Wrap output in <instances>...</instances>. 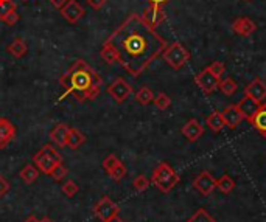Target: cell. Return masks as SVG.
<instances>
[{
    "instance_id": "obj_1",
    "label": "cell",
    "mask_w": 266,
    "mask_h": 222,
    "mask_svg": "<svg viewBox=\"0 0 266 222\" xmlns=\"http://www.w3.org/2000/svg\"><path fill=\"white\" fill-rule=\"evenodd\" d=\"M103 44L114 51L117 64L134 78H139L167 48V41L137 13L129 14Z\"/></svg>"
},
{
    "instance_id": "obj_8",
    "label": "cell",
    "mask_w": 266,
    "mask_h": 222,
    "mask_svg": "<svg viewBox=\"0 0 266 222\" xmlns=\"http://www.w3.org/2000/svg\"><path fill=\"white\" fill-rule=\"evenodd\" d=\"M108 93L112 96V99L117 103V104H122L125 103L129 95L132 93V87L128 81H125L123 78H117L109 87H108Z\"/></svg>"
},
{
    "instance_id": "obj_35",
    "label": "cell",
    "mask_w": 266,
    "mask_h": 222,
    "mask_svg": "<svg viewBox=\"0 0 266 222\" xmlns=\"http://www.w3.org/2000/svg\"><path fill=\"white\" fill-rule=\"evenodd\" d=\"M50 176H51L53 179H55V180H58V182H60V180H63V179L67 176V168H66V166H64L63 163H61V165H58L56 168L50 173Z\"/></svg>"
},
{
    "instance_id": "obj_19",
    "label": "cell",
    "mask_w": 266,
    "mask_h": 222,
    "mask_svg": "<svg viewBox=\"0 0 266 222\" xmlns=\"http://www.w3.org/2000/svg\"><path fill=\"white\" fill-rule=\"evenodd\" d=\"M7 50H8V53L11 54L13 58H17V59H21V58H24L25 54H27V51H28V47H27V44H25V41L24 39H21V37H16L8 47H7Z\"/></svg>"
},
{
    "instance_id": "obj_43",
    "label": "cell",
    "mask_w": 266,
    "mask_h": 222,
    "mask_svg": "<svg viewBox=\"0 0 266 222\" xmlns=\"http://www.w3.org/2000/svg\"><path fill=\"white\" fill-rule=\"evenodd\" d=\"M41 222H55V220H51L50 217H42V219H41Z\"/></svg>"
},
{
    "instance_id": "obj_15",
    "label": "cell",
    "mask_w": 266,
    "mask_h": 222,
    "mask_svg": "<svg viewBox=\"0 0 266 222\" xmlns=\"http://www.w3.org/2000/svg\"><path fill=\"white\" fill-rule=\"evenodd\" d=\"M255 24L249 17H238L232 24V30L238 36H251L255 31Z\"/></svg>"
},
{
    "instance_id": "obj_26",
    "label": "cell",
    "mask_w": 266,
    "mask_h": 222,
    "mask_svg": "<svg viewBox=\"0 0 266 222\" xmlns=\"http://www.w3.org/2000/svg\"><path fill=\"white\" fill-rule=\"evenodd\" d=\"M185 222H217V219L212 216L208 211H205L204 208H199L192 217H188Z\"/></svg>"
},
{
    "instance_id": "obj_25",
    "label": "cell",
    "mask_w": 266,
    "mask_h": 222,
    "mask_svg": "<svg viewBox=\"0 0 266 222\" xmlns=\"http://www.w3.org/2000/svg\"><path fill=\"white\" fill-rule=\"evenodd\" d=\"M217 188H218L221 193L229 194V193L234 191V188H235V180H234L231 176L224 174V176H221V177L217 180Z\"/></svg>"
},
{
    "instance_id": "obj_27",
    "label": "cell",
    "mask_w": 266,
    "mask_h": 222,
    "mask_svg": "<svg viewBox=\"0 0 266 222\" xmlns=\"http://www.w3.org/2000/svg\"><path fill=\"white\" fill-rule=\"evenodd\" d=\"M218 87H220L221 92H223L224 95H227V96L235 95L237 90H238V86H237V83H235L232 78H226V79L220 81V86H218Z\"/></svg>"
},
{
    "instance_id": "obj_31",
    "label": "cell",
    "mask_w": 266,
    "mask_h": 222,
    "mask_svg": "<svg viewBox=\"0 0 266 222\" xmlns=\"http://www.w3.org/2000/svg\"><path fill=\"white\" fill-rule=\"evenodd\" d=\"M61 191H63L64 196L73 197V196L80 191V187H78V184H77L75 180H67V182L61 187Z\"/></svg>"
},
{
    "instance_id": "obj_2",
    "label": "cell",
    "mask_w": 266,
    "mask_h": 222,
    "mask_svg": "<svg viewBox=\"0 0 266 222\" xmlns=\"http://www.w3.org/2000/svg\"><path fill=\"white\" fill-rule=\"evenodd\" d=\"M60 84L64 87L66 95H72L78 103H84L100 95L103 79L84 59H77L60 78Z\"/></svg>"
},
{
    "instance_id": "obj_21",
    "label": "cell",
    "mask_w": 266,
    "mask_h": 222,
    "mask_svg": "<svg viewBox=\"0 0 266 222\" xmlns=\"http://www.w3.org/2000/svg\"><path fill=\"white\" fill-rule=\"evenodd\" d=\"M84 142H86V137H84L83 132H80V131L75 129V128H70V129H69L67 145H66V146H69L70 149H78L80 146L84 145Z\"/></svg>"
},
{
    "instance_id": "obj_32",
    "label": "cell",
    "mask_w": 266,
    "mask_h": 222,
    "mask_svg": "<svg viewBox=\"0 0 266 222\" xmlns=\"http://www.w3.org/2000/svg\"><path fill=\"white\" fill-rule=\"evenodd\" d=\"M132 187H134V190L137 191V193H142V191H145L148 187H149V180L145 177V176H137L134 180H132Z\"/></svg>"
},
{
    "instance_id": "obj_6",
    "label": "cell",
    "mask_w": 266,
    "mask_h": 222,
    "mask_svg": "<svg viewBox=\"0 0 266 222\" xmlns=\"http://www.w3.org/2000/svg\"><path fill=\"white\" fill-rule=\"evenodd\" d=\"M120 208L119 205L109 197V196H103L95 205H93V214L95 217H98L101 222H108L111 219H114L116 216H119Z\"/></svg>"
},
{
    "instance_id": "obj_14",
    "label": "cell",
    "mask_w": 266,
    "mask_h": 222,
    "mask_svg": "<svg viewBox=\"0 0 266 222\" xmlns=\"http://www.w3.org/2000/svg\"><path fill=\"white\" fill-rule=\"evenodd\" d=\"M16 137V126L5 117H0V149H5Z\"/></svg>"
},
{
    "instance_id": "obj_39",
    "label": "cell",
    "mask_w": 266,
    "mask_h": 222,
    "mask_svg": "<svg viewBox=\"0 0 266 222\" xmlns=\"http://www.w3.org/2000/svg\"><path fill=\"white\" fill-rule=\"evenodd\" d=\"M50 4L55 7V8H58V10H61L66 4H67V0H50Z\"/></svg>"
},
{
    "instance_id": "obj_42",
    "label": "cell",
    "mask_w": 266,
    "mask_h": 222,
    "mask_svg": "<svg viewBox=\"0 0 266 222\" xmlns=\"http://www.w3.org/2000/svg\"><path fill=\"white\" fill-rule=\"evenodd\" d=\"M108 222H125V220H123V219H120L119 216H116L114 219H111V220H108Z\"/></svg>"
},
{
    "instance_id": "obj_29",
    "label": "cell",
    "mask_w": 266,
    "mask_h": 222,
    "mask_svg": "<svg viewBox=\"0 0 266 222\" xmlns=\"http://www.w3.org/2000/svg\"><path fill=\"white\" fill-rule=\"evenodd\" d=\"M109 174V177L112 179V180H116V182H120L125 176H126V166L122 163V162H119L114 168L108 173Z\"/></svg>"
},
{
    "instance_id": "obj_24",
    "label": "cell",
    "mask_w": 266,
    "mask_h": 222,
    "mask_svg": "<svg viewBox=\"0 0 266 222\" xmlns=\"http://www.w3.org/2000/svg\"><path fill=\"white\" fill-rule=\"evenodd\" d=\"M153 99H154V93H153V90H151L149 87H146V86L140 87V89L136 92V101H137L139 104H142V106H148L149 103H153Z\"/></svg>"
},
{
    "instance_id": "obj_22",
    "label": "cell",
    "mask_w": 266,
    "mask_h": 222,
    "mask_svg": "<svg viewBox=\"0 0 266 222\" xmlns=\"http://www.w3.org/2000/svg\"><path fill=\"white\" fill-rule=\"evenodd\" d=\"M39 173H41V171L36 168V166H33V165H25L24 168L21 170V173H19V177L22 179V182H25L27 185H30V184H33V182L37 180Z\"/></svg>"
},
{
    "instance_id": "obj_23",
    "label": "cell",
    "mask_w": 266,
    "mask_h": 222,
    "mask_svg": "<svg viewBox=\"0 0 266 222\" xmlns=\"http://www.w3.org/2000/svg\"><path fill=\"white\" fill-rule=\"evenodd\" d=\"M205 123H207V126H208L212 131H214V132H220L223 128H226L224 118H223L221 112H212V114L207 117Z\"/></svg>"
},
{
    "instance_id": "obj_10",
    "label": "cell",
    "mask_w": 266,
    "mask_h": 222,
    "mask_svg": "<svg viewBox=\"0 0 266 222\" xmlns=\"http://www.w3.org/2000/svg\"><path fill=\"white\" fill-rule=\"evenodd\" d=\"M223 118H224V125L226 128L229 129H235L243 120H244V114H243V110L240 109L238 104H231L227 106L223 112H221Z\"/></svg>"
},
{
    "instance_id": "obj_38",
    "label": "cell",
    "mask_w": 266,
    "mask_h": 222,
    "mask_svg": "<svg viewBox=\"0 0 266 222\" xmlns=\"http://www.w3.org/2000/svg\"><path fill=\"white\" fill-rule=\"evenodd\" d=\"M106 4H108V0H87V5L93 10H100L103 8Z\"/></svg>"
},
{
    "instance_id": "obj_12",
    "label": "cell",
    "mask_w": 266,
    "mask_h": 222,
    "mask_svg": "<svg viewBox=\"0 0 266 222\" xmlns=\"http://www.w3.org/2000/svg\"><path fill=\"white\" fill-rule=\"evenodd\" d=\"M193 187L202 194V196H208L214 193V190L217 188V180L214 179L210 173L202 171L201 174H198V177L193 180Z\"/></svg>"
},
{
    "instance_id": "obj_3",
    "label": "cell",
    "mask_w": 266,
    "mask_h": 222,
    "mask_svg": "<svg viewBox=\"0 0 266 222\" xmlns=\"http://www.w3.org/2000/svg\"><path fill=\"white\" fill-rule=\"evenodd\" d=\"M179 180H181L179 174L167 162L159 163L151 176V182L157 187L159 191H162V193H170L179 184Z\"/></svg>"
},
{
    "instance_id": "obj_41",
    "label": "cell",
    "mask_w": 266,
    "mask_h": 222,
    "mask_svg": "<svg viewBox=\"0 0 266 222\" xmlns=\"http://www.w3.org/2000/svg\"><path fill=\"white\" fill-rule=\"evenodd\" d=\"M24 222H41V219H37L34 214H31V216H28Z\"/></svg>"
},
{
    "instance_id": "obj_28",
    "label": "cell",
    "mask_w": 266,
    "mask_h": 222,
    "mask_svg": "<svg viewBox=\"0 0 266 222\" xmlns=\"http://www.w3.org/2000/svg\"><path fill=\"white\" fill-rule=\"evenodd\" d=\"M153 103H154V106H156L159 110H167V109L172 106V99H170V96H168L167 93H164V92L157 93V95L154 96Z\"/></svg>"
},
{
    "instance_id": "obj_33",
    "label": "cell",
    "mask_w": 266,
    "mask_h": 222,
    "mask_svg": "<svg viewBox=\"0 0 266 222\" xmlns=\"http://www.w3.org/2000/svg\"><path fill=\"white\" fill-rule=\"evenodd\" d=\"M120 160H119V157L117 155H114V154H109L108 157H106L104 160H103V170L106 171V173H109L114 166L119 163Z\"/></svg>"
},
{
    "instance_id": "obj_16",
    "label": "cell",
    "mask_w": 266,
    "mask_h": 222,
    "mask_svg": "<svg viewBox=\"0 0 266 222\" xmlns=\"http://www.w3.org/2000/svg\"><path fill=\"white\" fill-rule=\"evenodd\" d=\"M69 126L67 125H64V123H60V125H56L55 128L51 129V132H50V140L55 143V145H58L60 148H64L66 145H67V135H69Z\"/></svg>"
},
{
    "instance_id": "obj_13",
    "label": "cell",
    "mask_w": 266,
    "mask_h": 222,
    "mask_svg": "<svg viewBox=\"0 0 266 222\" xmlns=\"http://www.w3.org/2000/svg\"><path fill=\"white\" fill-rule=\"evenodd\" d=\"M140 16L153 28L159 27L165 21V11H164L162 7H159V5H149Z\"/></svg>"
},
{
    "instance_id": "obj_11",
    "label": "cell",
    "mask_w": 266,
    "mask_h": 222,
    "mask_svg": "<svg viewBox=\"0 0 266 222\" xmlns=\"http://www.w3.org/2000/svg\"><path fill=\"white\" fill-rule=\"evenodd\" d=\"M244 95L249 96L251 99H254V101L258 103V104H264V103H266V84H264L261 79L255 78L254 81H251V83L246 86Z\"/></svg>"
},
{
    "instance_id": "obj_40",
    "label": "cell",
    "mask_w": 266,
    "mask_h": 222,
    "mask_svg": "<svg viewBox=\"0 0 266 222\" xmlns=\"http://www.w3.org/2000/svg\"><path fill=\"white\" fill-rule=\"evenodd\" d=\"M146 2H148L149 5H159V7H162V5L168 4L170 0H146Z\"/></svg>"
},
{
    "instance_id": "obj_44",
    "label": "cell",
    "mask_w": 266,
    "mask_h": 222,
    "mask_svg": "<svg viewBox=\"0 0 266 222\" xmlns=\"http://www.w3.org/2000/svg\"><path fill=\"white\" fill-rule=\"evenodd\" d=\"M263 135H264V137H266V132H264V134H263Z\"/></svg>"
},
{
    "instance_id": "obj_34",
    "label": "cell",
    "mask_w": 266,
    "mask_h": 222,
    "mask_svg": "<svg viewBox=\"0 0 266 222\" xmlns=\"http://www.w3.org/2000/svg\"><path fill=\"white\" fill-rule=\"evenodd\" d=\"M207 69H208L212 73H214V75H217L218 78H221V76L224 75V72H226V66H224L223 63H220V61L212 63Z\"/></svg>"
},
{
    "instance_id": "obj_17",
    "label": "cell",
    "mask_w": 266,
    "mask_h": 222,
    "mask_svg": "<svg viewBox=\"0 0 266 222\" xmlns=\"http://www.w3.org/2000/svg\"><path fill=\"white\" fill-rule=\"evenodd\" d=\"M204 129L199 125L198 120H188L184 126H182V135L188 140V142H196L201 135H202Z\"/></svg>"
},
{
    "instance_id": "obj_5",
    "label": "cell",
    "mask_w": 266,
    "mask_h": 222,
    "mask_svg": "<svg viewBox=\"0 0 266 222\" xmlns=\"http://www.w3.org/2000/svg\"><path fill=\"white\" fill-rule=\"evenodd\" d=\"M162 58L172 69L179 70L188 63L190 53L181 42H173L172 45H167V48L162 53Z\"/></svg>"
},
{
    "instance_id": "obj_36",
    "label": "cell",
    "mask_w": 266,
    "mask_h": 222,
    "mask_svg": "<svg viewBox=\"0 0 266 222\" xmlns=\"http://www.w3.org/2000/svg\"><path fill=\"white\" fill-rule=\"evenodd\" d=\"M2 22H5L8 27H13V25H16L17 22H19V13L17 11H11L10 14H7L4 19H2Z\"/></svg>"
},
{
    "instance_id": "obj_7",
    "label": "cell",
    "mask_w": 266,
    "mask_h": 222,
    "mask_svg": "<svg viewBox=\"0 0 266 222\" xmlns=\"http://www.w3.org/2000/svg\"><path fill=\"white\" fill-rule=\"evenodd\" d=\"M220 81H221V78H218L217 75H214L208 69H204L202 72H199V73L195 76V83L198 84V87H199L205 95L214 93V92L218 89Z\"/></svg>"
},
{
    "instance_id": "obj_30",
    "label": "cell",
    "mask_w": 266,
    "mask_h": 222,
    "mask_svg": "<svg viewBox=\"0 0 266 222\" xmlns=\"http://www.w3.org/2000/svg\"><path fill=\"white\" fill-rule=\"evenodd\" d=\"M11 11H16V4L13 0H0V21Z\"/></svg>"
},
{
    "instance_id": "obj_4",
    "label": "cell",
    "mask_w": 266,
    "mask_h": 222,
    "mask_svg": "<svg viewBox=\"0 0 266 222\" xmlns=\"http://www.w3.org/2000/svg\"><path fill=\"white\" fill-rule=\"evenodd\" d=\"M33 162H34L36 168H37L41 173L50 176V173H51L53 170H55L58 165L63 163V157H61V154H60L55 148H53L51 145H44V146L33 155Z\"/></svg>"
},
{
    "instance_id": "obj_9",
    "label": "cell",
    "mask_w": 266,
    "mask_h": 222,
    "mask_svg": "<svg viewBox=\"0 0 266 222\" xmlns=\"http://www.w3.org/2000/svg\"><path fill=\"white\" fill-rule=\"evenodd\" d=\"M60 13H61V16L69 22V24H72V25H75V24H78L81 19H83V16H84V8L77 2V0H67V4L60 10Z\"/></svg>"
},
{
    "instance_id": "obj_18",
    "label": "cell",
    "mask_w": 266,
    "mask_h": 222,
    "mask_svg": "<svg viewBox=\"0 0 266 222\" xmlns=\"http://www.w3.org/2000/svg\"><path fill=\"white\" fill-rule=\"evenodd\" d=\"M254 128H257L261 134L266 132V103L260 106V109L257 110V112L248 120Z\"/></svg>"
},
{
    "instance_id": "obj_20",
    "label": "cell",
    "mask_w": 266,
    "mask_h": 222,
    "mask_svg": "<svg viewBox=\"0 0 266 222\" xmlns=\"http://www.w3.org/2000/svg\"><path fill=\"white\" fill-rule=\"evenodd\" d=\"M238 106H240V109L243 110L244 118H246V120H249V118L257 112V110L260 109V106H261V104L255 103L254 99H251L249 96H246V95H244V98L238 103Z\"/></svg>"
},
{
    "instance_id": "obj_37",
    "label": "cell",
    "mask_w": 266,
    "mask_h": 222,
    "mask_svg": "<svg viewBox=\"0 0 266 222\" xmlns=\"http://www.w3.org/2000/svg\"><path fill=\"white\" fill-rule=\"evenodd\" d=\"M8 191H10V182L4 176H0V197H4Z\"/></svg>"
}]
</instances>
